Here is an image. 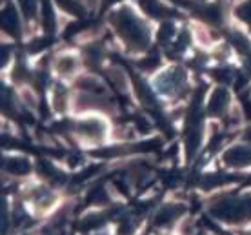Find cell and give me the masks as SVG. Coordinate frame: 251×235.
Listing matches in <instances>:
<instances>
[{
  "mask_svg": "<svg viewBox=\"0 0 251 235\" xmlns=\"http://www.w3.org/2000/svg\"><path fill=\"white\" fill-rule=\"evenodd\" d=\"M246 235H251V234H246Z\"/></svg>",
  "mask_w": 251,
  "mask_h": 235,
  "instance_id": "603a6c76",
  "label": "cell"
},
{
  "mask_svg": "<svg viewBox=\"0 0 251 235\" xmlns=\"http://www.w3.org/2000/svg\"><path fill=\"white\" fill-rule=\"evenodd\" d=\"M66 99H68L66 89L57 86L55 91H53V108L57 109V111H62V109L66 108Z\"/></svg>",
  "mask_w": 251,
  "mask_h": 235,
  "instance_id": "2e32d148",
  "label": "cell"
},
{
  "mask_svg": "<svg viewBox=\"0 0 251 235\" xmlns=\"http://www.w3.org/2000/svg\"><path fill=\"white\" fill-rule=\"evenodd\" d=\"M140 4H142V7L150 13L151 17H155V19L168 15V7L162 6L158 0H140Z\"/></svg>",
  "mask_w": 251,
  "mask_h": 235,
  "instance_id": "5bb4252c",
  "label": "cell"
},
{
  "mask_svg": "<svg viewBox=\"0 0 251 235\" xmlns=\"http://www.w3.org/2000/svg\"><path fill=\"white\" fill-rule=\"evenodd\" d=\"M31 195H33L35 208L40 211L50 210L51 206H53V203H55V195L50 190H46V188H35Z\"/></svg>",
  "mask_w": 251,
  "mask_h": 235,
  "instance_id": "30bf717a",
  "label": "cell"
},
{
  "mask_svg": "<svg viewBox=\"0 0 251 235\" xmlns=\"http://www.w3.org/2000/svg\"><path fill=\"white\" fill-rule=\"evenodd\" d=\"M57 2L62 6V9H66V11L71 13V15H78V13L82 11L78 0H57Z\"/></svg>",
  "mask_w": 251,
  "mask_h": 235,
  "instance_id": "e0dca14e",
  "label": "cell"
},
{
  "mask_svg": "<svg viewBox=\"0 0 251 235\" xmlns=\"http://www.w3.org/2000/svg\"><path fill=\"white\" fill-rule=\"evenodd\" d=\"M184 84H186V77H184L182 70H178V68L164 71L162 75H158L157 80H155V86H157L158 91L162 95H170V97L178 93L184 88Z\"/></svg>",
  "mask_w": 251,
  "mask_h": 235,
  "instance_id": "277c9868",
  "label": "cell"
},
{
  "mask_svg": "<svg viewBox=\"0 0 251 235\" xmlns=\"http://www.w3.org/2000/svg\"><path fill=\"white\" fill-rule=\"evenodd\" d=\"M75 131L82 140H86L89 144H100L106 140L107 124L100 117H89V119L76 122Z\"/></svg>",
  "mask_w": 251,
  "mask_h": 235,
  "instance_id": "3957f363",
  "label": "cell"
},
{
  "mask_svg": "<svg viewBox=\"0 0 251 235\" xmlns=\"http://www.w3.org/2000/svg\"><path fill=\"white\" fill-rule=\"evenodd\" d=\"M42 17H44V27L48 31H53V27H55V15H53L50 0H42Z\"/></svg>",
  "mask_w": 251,
  "mask_h": 235,
  "instance_id": "9a60e30c",
  "label": "cell"
},
{
  "mask_svg": "<svg viewBox=\"0 0 251 235\" xmlns=\"http://www.w3.org/2000/svg\"><path fill=\"white\" fill-rule=\"evenodd\" d=\"M4 168H6V172L13 173V175H27L31 170V164L24 157H7L4 160Z\"/></svg>",
  "mask_w": 251,
  "mask_h": 235,
  "instance_id": "9c48e42d",
  "label": "cell"
},
{
  "mask_svg": "<svg viewBox=\"0 0 251 235\" xmlns=\"http://www.w3.org/2000/svg\"><path fill=\"white\" fill-rule=\"evenodd\" d=\"M157 64H158L157 55H155V57H153V55H150L146 60H142V62H140V66H142V68H146V70H155V68H157Z\"/></svg>",
  "mask_w": 251,
  "mask_h": 235,
  "instance_id": "ffe728a7",
  "label": "cell"
},
{
  "mask_svg": "<svg viewBox=\"0 0 251 235\" xmlns=\"http://www.w3.org/2000/svg\"><path fill=\"white\" fill-rule=\"evenodd\" d=\"M231 40H233V44L237 46L240 51H248L250 50V40L244 37V35H240V33H233L231 35Z\"/></svg>",
  "mask_w": 251,
  "mask_h": 235,
  "instance_id": "ac0fdd59",
  "label": "cell"
},
{
  "mask_svg": "<svg viewBox=\"0 0 251 235\" xmlns=\"http://www.w3.org/2000/svg\"><path fill=\"white\" fill-rule=\"evenodd\" d=\"M4 27L7 29V33L11 35H17L20 31V22H19V15L13 9L11 6H7V9H4Z\"/></svg>",
  "mask_w": 251,
  "mask_h": 235,
  "instance_id": "4fadbf2b",
  "label": "cell"
},
{
  "mask_svg": "<svg viewBox=\"0 0 251 235\" xmlns=\"http://www.w3.org/2000/svg\"><path fill=\"white\" fill-rule=\"evenodd\" d=\"M55 70H57L58 75L62 77L73 75L78 70V58L75 55H71V53H64L55 60Z\"/></svg>",
  "mask_w": 251,
  "mask_h": 235,
  "instance_id": "ba28073f",
  "label": "cell"
},
{
  "mask_svg": "<svg viewBox=\"0 0 251 235\" xmlns=\"http://www.w3.org/2000/svg\"><path fill=\"white\" fill-rule=\"evenodd\" d=\"M182 211H184L182 206H178V204H168V206H164L162 210L157 213L155 224L157 226H171L178 217L182 215Z\"/></svg>",
  "mask_w": 251,
  "mask_h": 235,
  "instance_id": "52a82bcc",
  "label": "cell"
},
{
  "mask_svg": "<svg viewBox=\"0 0 251 235\" xmlns=\"http://www.w3.org/2000/svg\"><path fill=\"white\" fill-rule=\"evenodd\" d=\"M239 17L244 20V22L251 24V2H244V4L239 7Z\"/></svg>",
  "mask_w": 251,
  "mask_h": 235,
  "instance_id": "d6986e66",
  "label": "cell"
},
{
  "mask_svg": "<svg viewBox=\"0 0 251 235\" xmlns=\"http://www.w3.org/2000/svg\"><path fill=\"white\" fill-rule=\"evenodd\" d=\"M201 17L202 19H206L207 22H211V24H220V22H222V17H224V11H222V7L217 6V4L202 6Z\"/></svg>",
  "mask_w": 251,
  "mask_h": 235,
  "instance_id": "7c38bea8",
  "label": "cell"
},
{
  "mask_svg": "<svg viewBox=\"0 0 251 235\" xmlns=\"http://www.w3.org/2000/svg\"><path fill=\"white\" fill-rule=\"evenodd\" d=\"M211 215L219 221L239 224L251 219V197H224L211 206Z\"/></svg>",
  "mask_w": 251,
  "mask_h": 235,
  "instance_id": "7a4b0ae2",
  "label": "cell"
},
{
  "mask_svg": "<svg viewBox=\"0 0 251 235\" xmlns=\"http://www.w3.org/2000/svg\"><path fill=\"white\" fill-rule=\"evenodd\" d=\"M224 164L229 168H246L251 166V148L244 144L231 146L224 153Z\"/></svg>",
  "mask_w": 251,
  "mask_h": 235,
  "instance_id": "5b68a950",
  "label": "cell"
},
{
  "mask_svg": "<svg viewBox=\"0 0 251 235\" xmlns=\"http://www.w3.org/2000/svg\"><path fill=\"white\" fill-rule=\"evenodd\" d=\"M107 77H109V80L113 84L115 88L119 89V91H127V75H126V71L120 68V66H113V68H109L107 70Z\"/></svg>",
  "mask_w": 251,
  "mask_h": 235,
  "instance_id": "8fae6325",
  "label": "cell"
},
{
  "mask_svg": "<svg viewBox=\"0 0 251 235\" xmlns=\"http://www.w3.org/2000/svg\"><path fill=\"white\" fill-rule=\"evenodd\" d=\"M227 102H229V93L224 88H217L209 97L207 109L211 115H222L227 108Z\"/></svg>",
  "mask_w": 251,
  "mask_h": 235,
  "instance_id": "8992f818",
  "label": "cell"
},
{
  "mask_svg": "<svg viewBox=\"0 0 251 235\" xmlns=\"http://www.w3.org/2000/svg\"><path fill=\"white\" fill-rule=\"evenodd\" d=\"M248 64H250V70H251V58H250V62H248Z\"/></svg>",
  "mask_w": 251,
  "mask_h": 235,
  "instance_id": "7402d4cb",
  "label": "cell"
},
{
  "mask_svg": "<svg viewBox=\"0 0 251 235\" xmlns=\"http://www.w3.org/2000/svg\"><path fill=\"white\" fill-rule=\"evenodd\" d=\"M246 137H248V140H251V130L248 131V133H246Z\"/></svg>",
  "mask_w": 251,
  "mask_h": 235,
  "instance_id": "44dd1931",
  "label": "cell"
},
{
  "mask_svg": "<svg viewBox=\"0 0 251 235\" xmlns=\"http://www.w3.org/2000/svg\"><path fill=\"white\" fill-rule=\"evenodd\" d=\"M111 24L120 35V38L133 50H144L150 42L148 27L129 7L115 11L111 15Z\"/></svg>",
  "mask_w": 251,
  "mask_h": 235,
  "instance_id": "6da1fadb",
  "label": "cell"
}]
</instances>
